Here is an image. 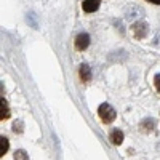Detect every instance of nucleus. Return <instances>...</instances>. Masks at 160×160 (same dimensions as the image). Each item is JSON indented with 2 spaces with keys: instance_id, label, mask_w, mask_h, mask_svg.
<instances>
[{
  "instance_id": "nucleus-14",
  "label": "nucleus",
  "mask_w": 160,
  "mask_h": 160,
  "mask_svg": "<svg viewBox=\"0 0 160 160\" xmlns=\"http://www.w3.org/2000/svg\"><path fill=\"white\" fill-rule=\"evenodd\" d=\"M154 85H155L157 91L160 93V74H157V75H155V78H154Z\"/></svg>"
},
{
  "instance_id": "nucleus-2",
  "label": "nucleus",
  "mask_w": 160,
  "mask_h": 160,
  "mask_svg": "<svg viewBox=\"0 0 160 160\" xmlns=\"http://www.w3.org/2000/svg\"><path fill=\"white\" fill-rule=\"evenodd\" d=\"M131 31H133V35H135L138 40H141L149 34V24L146 21H136L135 24H133Z\"/></svg>"
},
{
  "instance_id": "nucleus-4",
  "label": "nucleus",
  "mask_w": 160,
  "mask_h": 160,
  "mask_svg": "<svg viewBox=\"0 0 160 160\" xmlns=\"http://www.w3.org/2000/svg\"><path fill=\"white\" fill-rule=\"evenodd\" d=\"M90 47V35L88 34H78L75 37V50L83 51Z\"/></svg>"
},
{
  "instance_id": "nucleus-8",
  "label": "nucleus",
  "mask_w": 160,
  "mask_h": 160,
  "mask_svg": "<svg viewBox=\"0 0 160 160\" xmlns=\"http://www.w3.org/2000/svg\"><path fill=\"white\" fill-rule=\"evenodd\" d=\"M10 117V108H8V102L7 99H0V118L2 120H7Z\"/></svg>"
},
{
  "instance_id": "nucleus-11",
  "label": "nucleus",
  "mask_w": 160,
  "mask_h": 160,
  "mask_svg": "<svg viewBox=\"0 0 160 160\" xmlns=\"http://www.w3.org/2000/svg\"><path fill=\"white\" fill-rule=\"evenodd\" d=\"M15 160H29V155H28V152H26V151L19 149V151L15 152Z\"/></svg>"
},
{
  "instance_id": "nucleus-1",
  "label": "nucleus",
  "mask_w": 160,
  "mask_h": 160,
  "mask_svg": "<svg viewBox=\"0 0 160 160\" xmlns=\"http://www.w3.org/2000/svg\"><path fill=\"white\" fill-rule=\"evenodd\" d=\"M98 115L101 117V120H102L104 123H112L114 120H115V117H117L115 109L112 108L111 104H108V102L101 104L99 108H98Z\"/></svg>"
},
{
  "instance_id": "nucleus-17",
  "label": "nucleus",
  "mask_w": 160,
  "mask_h": 160,
  "mask_svg": "<svg viewBox=\"0 0 160 160\" xmlns=\"http://www.w3.org/2000/svg\"><path fill=\"white\" fill-rule=\"evenodd\" d=\"M157 149H158V151H160V142H158V144H157Z\"/></svg>"
},
{
  "instance_id": "nucleus-16",
  "label": "nucleus",
  "mask_w": 160,
  "mask_h": 160,
  "mask_svg": "<svg viewBox=\"0 0 160 160\" xmlns=\"http://www.w3.org/2000/svg\"><path fill=\"white\" fill-rule=\"evenodd\" d=\"M149 3H154V5H160V0H148Z\"/></svg>"
},
{
  "instance_id": "nucleus-9",
  "label": "nucleus",
  "mask_w": 160,
  "mask_h": 160,
  "mask_svg": "<svg viewBox=\"0 0 160 160\" xmlns=\"http://www.w3.org/2000/svg\"><path fill=\"white\" fill-rule=\"evenodd\" d=\"M141 130L142 131H154L155 130L154 118H144V122H141Z\"/></svg>"
},
{
  "instance_id": "nucleus-13",
  "label": "nucleus",
  "mask_w": 160,
  "mask_h": 160,
  "mask_svg": "<svg viewBox=\"0 0 160 160\" xmlns=\"http://www.w3.org/2000/svg\"><path fill=\"white\" fill-rule=\"evenodd\" d=\"M13 130H15V133H22V122H21V120L15 122V125H13Z\"/></svg>"
},
{
  "instance_id": "nucleus-3",
  "label": "nucleus",
  "mask_w": 160,
  "mask_h": 160,
  "mask_svg": "<svg viewBox=\"0 0 160 160\" xmlns=\"http://www.w3.org/2000/svg\"><path fill=\"white\" fill-rule=\"evenodd\" d=\"M142 16H144V10L138 5H130L125 10V18L128 21H136V19H141Z\"/></svg>"
},
{
  "instance_id": "nucleus-12",
  "label": "nucleus",
  "mask_w": 160,
  "mask_h": 160,
  "mask_svg": "<svg viewBox=\"0 0 160 160\" xmlns=\"http://www.w3.org/2000/svg\"><path fill=\"white\" fill-rule=\"evenodd\" d=\"M28 22L32 26L34 29H37L38 28V24H37V16H35V13H29L28 15Z\"/></svg>"
},
{
  "instance_id": "nucleus-7",
  "label": "nucleus",
  "mask_w": 160,
  "mask_h": 160,
  "mask_svg": "<svg viewBox=\"0 0 160 160\" xmlns=\"http://www.w3.org/2000/svg\"><path fill=\"white\" fill-rule=\"evenodd\" d=\"M111 141H112V144L120 146V144L123 142V131H120L118 128H114L111 131Z\"/></svg>"
},
{
  "instance_id": "nucleus-5",
  "label": "nucleus",
  "mask_w": 160,
  "mask_h": 160,
  "mask_svg": "<svg viewBox=\"0 0 160 160\" xmlns=\"http://www.w3.org/2000/svg\"><path fill=\"white\" fill-rule=\"evenodd\" d=\"M78 75H80V80L82 82H90L91 80V69H90V66L88 64H80V68H78Z\"/></svg>"
},
{
  "instance_id": "nucleus-10",
  "label": "nucleus",
  "mask_w": 160,
  "mask_h": 160,
  "mask_svg": "<svg viewBox=\"0 0 160 160\" xmlns=\"http://www.w3.org/2000/svg\"><path fill=\"white\" fill-rule=\"evenodd\" d=\"M8 148H10V142H8V139L5 138V136H2L0 138V155H5L7 152H8Z\"/></svg>"
},
{
  "instance_id": "nucleus-6",
  "label": "nucleus",
  "mask_w": 160,
  "mask_h": 160,
  "mask_svg": "<svg viewBox=\"0 0 160 160\" xmlns=\"http://www.w3.org/2000/svg\"><path fill=\"white\" fill-rule=\"evenodd\" d=\"M99 5H101V0H85L82 3V8L85 13H93L99 8Z\"/></svg>"
},
{
  "instance_id": "nucleus-15",
  "label": "nucleus",
  "mask_w": 160,
  "mask_h": 160,
  "mask_svg": "<svg viewBox=\"0 0 160 160\" xmlns=\"http://www.w3.org/2000/svg\"><path fill=\"white\" fill-rule=\"evenodd\" d=\"M154 45H155V47H160V31H158L157 35L154 37Z\"/></svg>"
}]
</instances>
